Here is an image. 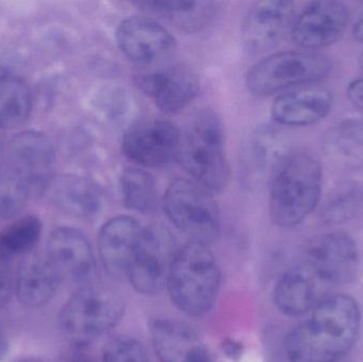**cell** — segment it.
Wrapping results in <instances>:
<instances>
[{
    "label": "cell",
    "mask_w": 363,
    "mask_h": 362,
    "mask_svg": "<svg viewBox=\"0 0 363 362\" xmlns=\"http://www.w3.org/2000/svg\"><path fill=\"white\" fill-rule=\"evenodd\" d=\"M8 346L6 336H4V332L0 329V361L6 356V352H8Z\"/></svg>",
    "instance_id": "36"
},
{
    "label": "cell",
    "mask_w": 363,
    "mask_h": 362,
    "mask_svg": "<svg viewBox=\"0 0 363 362\" xmlns=\"http://www.w3.org/2000/svg\"><path fill=\"white\" fill-rule=\"evenodd\" d=\"M144 227L131 216H118L104 223L98 235L102 265L113 278H127Z\"/></svg>",
    "instance_id": "17"
},
{
    "label": "cell",
    "mask_w": 363,
    "mask_h": 362,
    "mask_svg": "<svg viewBox=\"0 0 363 362\" xmlns=\"http://www.w3.org/2000/svg\"><path fill=\"white\" fill-rule=\"evenodd\" d=\"M50 186L53 201L70 216L91 218L101 208V193L89 179L66 174L53 181Z\"/></svg>",
    "instance_id": "21"
},
{
    "label": "cell",
    "mask_w": 363,
    "mask_h": 362,
    "mask_svg": "<svg viewBox=\"0 0 363 362\" xmlns=\"http://www.w3.org/2000/svg\"><path fill=\"white\" fill-rule=\"evenodd\" d=\"M347 95L357 108L363 110V79H358L350 84Z\"/></svg>",
    "instance_id": "34"
},
{
    "label": "cell",
    "mask_w": 363,
    "mask_h": 362,
    "mask_svg": "<svg viewBox=\"0 0 363 362\" xmlns=\"http://www.w3.org/2000/svg\"><path fill=\"white\" fill-rule=\"evenodd\" d=\"M121 198L128 210L150 214L157 206V182L144 168H127L119 178Z\"/></svg>",
    "instance_id": "25"
},
{
    "label": "cell",
    "mask_w": 363,
    "mask_h": 362,
    "mask_svg": "<svg viewBox=\"0 0 363 362\" xmlns=\"http://www.w3.org/2000/svg\"><path fill=\"white\" fill-rule=\"evenodd\" d=\"M360 329L357 303L347 295L317 304L311 320L301 323L286 338L290 362H335L355 344Z\"/></svg>",
    "instance_id": "1"
},
{
    "label": "cell",
    "mask_w": 363,
    "mask_h": 362,
    "mask_svg": "<svg viewBox=\"0 0 363 362\" xmlns=\"http://www.w3.org/2000/svg\"><path fill=\"white\" fill-rule=\"evenodd\" d=\"M219 287V267L207 244L190 242L178 251L167 289L183 314L204 316L215 304Z\"/></svg>",
    "instance_id": "4"
},
{
    "label": "cell",
    "mask_w": 363,
    "mask_h": 362,
    "mask_svg": "<svg viewBox=\"0 0 363 362\" xmlns=\"http://www.w3.org/2000/svg\"><path fill=\"white\" fill-rule=\"evenodd\" d=\"M0 159L27 185L31 196L44 193L52 183L55 151L40 132L15 135L0 153Z\"/></svg>",
    "instance_id": "9"
},
{
    "label": "cell",
    "mask_w": 363,
    "mask_h": 362,
    "mask_svg": "<svg viewBox=\"0 0 363 362\" xmlns=\"http://www.w3.org/2000/svg\"><path fill=\"white\" fill-rule=\"evenodd\" d=\"M151 337L161 362H187L203 344L187 323L172 319L155 321Z\"/></svg>",
    "instance_id": "22"
},
{
    "label": "cell",
    "mask_w": 363,
    "mask_h": 362,
    "mask_svg": "<svg viewBox=\"0 0 363 362\" xmlns=\"http://www.w3.org/2000/svg\"><path fill=\"white\" fill-rule=\"evenodd\" d=\"M178 251L167 227L161 225L144 227L128 272L127 278L134 289L144 295H155L167 288Z\"/></svg>",
    "instance_id": "8"
},
{
    "label": "cell",
    "mask_w": 363,
    "mask_h": 362,
    "mask_svg": "<svg viewBox=\"0 0 363 362\" xmlns=\"http://www.w3.org/2000/svg\"><path fill=\"white\" fill-rule=\"evenodd\" d=\"M178 159L194 182L211 193L228 186L230 168L223 121L213 108H201L188 120L181 132Z\"/></svg>",
    "instance_id": "3"
},
{
    "label": "cell",
    "mask_w": 363,
    "mask_h": 362,
    "mask_svg": "<svg viewBox=\"0 0 363 362\" xmlns=\"http://www.w3.org/2000/svg\"><path fill=\"white\" fill-rule=\"evenodd\" d=\"M326 154L347 167L363 166V121L345 119L333 125L323 138Z\"/></svg>",
    "instance_id": "24"
},
{
    "label": "cell",
    "mask_w": 363,
    "mask_h": 362,
    "mask_svg": "<svg viewBox=\"0 0 363 362\" xmlns=\"http://www.w3.org/2000/svg\"><path fill=\"white\" fill-rule=\"evenodd\" d=\"M47 257L62 280L89 286L95 273V259L87 238L72 227L52 232L47 244Z\"/></svg>",
    "instance_id": "15"
},
{
    "label": "cell",
    "mask_w": 363,
    "mask_h": 362,
    "mask_svg": "<svg viewBox=\"0 0 363 362\" xmlns=\"http://www.w3.org/2000/svg\"><path fill=\"white\" fill-rule=\"evenodd\" d=\"M102 362H151L146 349L134 339H117L104 351Z\"/></svg>",
    "instance_id": "30"
},
{
    "label": "cell",
    "mask_w": 363,
    "mask_h": 362,
    "mask_svg": "<svg viewBox=\"0 0 363 362\" xmlns=\"http://www.w3.org/2000/svg\"><path fill=\"white\" fill-rule=\"evenodd\" d=\"M318 281L311 268L303 266L288 270L277 282L274 303L279 312L287 316L306 314L317 305Z\"/></svg>",
    "instance_id": "20"
},
{
    "label": "cell",
    "mask_w": 363,
    "mask_h": 362,
    "mask_svg": "<svg viewBox=\"0 0 363 362\" xmlns=\"http://www.w3.org/2000/svg\"><path fill=\"white\" fill-rule=\"evenodd\" d=\"M61 281L48 257L29 255L19 266L15 289L23 305L38 308L52 300Z\"/></svg>",
    "instance_id": "19"
},
{
    "label": "cell",
    "mask_w": 363,
    "mask_h": 362,
    "mask_svg": "<svg viewBox=\"0 0 363 362\" xmlns=\"http://www.w3.org/2000/svg\"><path fill=\"white\" fill-rule=\"evenodd\" d=\"M4 131H1V130H0V153H1L2 150H4Z\"/></svg>",
    "instance_id": "39"
},
{
    "label": "cell",
    "mask_w": 363,
    "mask_h": 362,
    "mask_svg": "<svg viewBox=\"0 0 363 362\" xmlns=\"http://www.w3.org/2000/svg\"><path fill=\"white\" fill-rule=\"evenodd\" d=\"M40 233L42 223L38 217L15 221L0 234V259L12 261L15 257L29 254L38 244Z\"/></svg>",
    "instance_id": "27"
},
{
    "label": "cell",
    "mask_w": 363,
    "mask_h": 362,
    "mask_svg": "<svg viewBox=\"0 0 363 362\" xmlns=\"http://www.w3.org/2000/svg\"><path fill=\"white\" fill-rule=\"evenodd\" d=\"M306 265L320 281L347 284L357 276L359 253L351 236L335 232L311 242L307 251Z\"/></svg>",
    "instance_id": "13"
},
{
    "label": "cell",
    "mask_w": 363,
    "mask_h": 362,
    "mask_svg": "<svg viewBox=\"0 0 363 362\" xmlns=\"http://www.w3.org/2000/svg\"><path fill=\"white\" fill-rule=\"evenodd\" d=\"M53 362H96L95 357L89 352V346H74L62 353Z\"/></svg>",
    "instance_id": "32"
},
{
    "label": "cell",
    "mask_w": 363,
    "mask_h": 362,
    "mask_svg": "<svg viewBox=\"0 0 363 362\" xmlns=\"http://www.w3.org/2000/svg\"><path fill=\"white\" fill-rule=\"evenodd\" d=\"M164 210L191 242L207 244L220 231V210L211 193L194 180L177 179L166 189Z\"/></svg>",
    "instance_id": "6"
},
{
    "label": "cell",
    "mask_w": 363,
    "mask_h": 362,
    "mask_svg": "<svg viewBox=\"0 0 363 362\" xmlns=\"http://www.w3.org/2000/svg\"><path fill=\"white\" fill-rule=\"evenodd\" d=\"M275 136H277V133L272 130L259 129L250 140L247 148L249 161L252 167L258 171L266 168L272 170L277 161L286 153L279 151L277 146L279 140Z\"/></svg>",
    "instance_id": "29"
},
{
    "label": "cell",
    "mask_w": 363,
    "mask_h": 362,
    "mask_svg": "<svg viewBox=\"0 0 363 362\" xmlns=\"http://www.w3.org/2000/svg\"><path fill=\"white\" fill-rule=\"evenodd\" d=\"M16 362H43L40 359L34 358V357H26V358L19 359Z\"/></svg>",
    "instance_id": "38"
},
{
    "label": "cell",
    "mask_w": 363,
    "mask_h": 362,
    "mask_svg": "<svg viewBox=\"0 0 363 362\" xmlns=\"http://www.w3.org/2000/svg\"><path fill=\"white\" fill-rule=\"evenodd\" d=\"M294 2L264 0L250 9L243 21L241 38L245 50L259 55L274 48L292 28Z\"/></svg>",
    "instance_id": "14"
},
{
    "label": "cell",
    "mask_w": 363,
    "mask_h": 362,
    "mask_svg": "<svg viewBox=\"0 0 363 362\" xmlns=\"http://www.w3.org/2000/svg\"><path fill=\"white\" fill-rule=\"evenodd\" d=\"M136 85L162 112L177 114L187 108L199 95L198 74L186 64H174L140 72Z\"/></svg>",
    "instance_id": "11"
},
{
    "label": "cell",
    "mask_w": 363,
    "mask_h": 362,
    "mask_svg": "<svg viewBox=\"0 0 363 362\" xmlns=\"http://www.w3.org/2000/svg\"><path fill=\"white\" fill-rule=\"evenodd\" d=\"M330 72V61L323 55L286 51L252 66L245 77V84L252 95L266 97L284 89L315 84Z\"/></svg>",
    "instance_id": "7"
},
{
    "label": "cell",
    "mask_w": 363,
    "mask_h": 362,
    "mask_svg": "<svg viewBox=\"0 0 363 362\" xmlns=\"http://www.w3.org/2000/svg\"><path fill=\"white\" fill-rule=\"evenodd\" d=\"M354 34L359 42L363 43V14L356 23L355 28H354Z\"/></svg>",
    "instance_id": "37"
},
{
    "label": "cell",
    "mask_w": 363,
    "mask_h": 362,
    "mask_svg": "<svg viewBox=\"0 0 363 362\" xmlns=\"http://www.w3.org/2000/svg\"><path fill=\"white\" fill-rule=\"evenodd\" d=\"M32 98L27 84L19 78H0V130L19 127L29 118Z\"/></svg>",
    "instance_id": "26"
},
{
    "label": "cell",
    "mask_w": 363,
    "mask_h": 362,
    "mask_svg": "<svg viewBox=\"0 0 363 362\" xmlns=\"http://www.w3.org/2000/svg\"><path fill=\"white\" fill-rule=\"evenodd\" d=\"M125 312L123 298L113 289L83 287L62 310L60 325L74 346H86L114 329Z\"/></svg>",
    "instance_id": "5"
},
{
    "label": "cell",
    "mask_w": 363,
    "mask_h": 362,
    "mask_svg": "<svg viewBox=\"0 0 363 362\" xmlns=\"http://www.w3.org/2000/svg\"><path fill=\"white\" fill-rule=\"evenodd\" d=\"M30 197L27 185L0 159V217L16 216L25 208Z\"/></svg>",
    "instance_id": "28"
},
{
    "label": "cell",
    "mask_w": 363,
    "mask_h": 362,
    "mask_svg": "<svg viewBox=\"0 0 363 362\" xmlns=\"http://www.w3.org/2000/svg\"><path fill=\"white\" fill-rule=\"evenodd\" d=\"M115 38L121 52L140 65L159 63L177 48V40L172 32L148 17L123 19L117 27Z\"/></svg>",
    "instance_id": "12"
},
{
    "label": "cell",
    "mask_w": 363,
    "mask_h": 362,
    "mask_svg": "<svg viewBox=\"0 0 363 362\" xmlns=\"http://www.w3.org/2000/svg\"><path fill=\"white\" fill-rule=\"evenodd\" d=\"M332 103V93L325 87L315 83L303 85L279 95L271 106V115L279 125L302 127L324 118Z\"/></svg>",
    "instance_id": "18"
},
{
    "label": "cell",
    "mask_w": 363,
    "mask_h": 362,
    "mask_svg": "<svg viewBox=\"0 0 363 362\" xmlns=\"http://www.w3.org/2000/svg\"><path fill=\"white\" fill-rule=\"evenodd\" d=\"M187 362H213L211 353L207 350L204 344L200 346L196 352L190 357Z\"/></svg>",
    "instance_id": "35"
},
{
    "label": "cell",
    "mask_w": 363,
    "mask_h": 362,
    "mask_svg": "<svg viewBox=\"0 0 363 362\" xmlns=\"http://www.w3.org/2000/svg\"><path fill=\"white\" fill-rule=\"evenodd\" d=\"M360 65H362V67L363 69V53H362V57H360Z\"/></svg>",
    "instance_id": "40"
},
{
    "label": "cell",
    "mask_w": 363,
    "mask_h": 362,
    "mask_svg": "<svg viewBox=\"0 0 363 362\" xmlns=\"http://www.w3.org/2000/svg\"><path fill=\"white\" fill-rule=\"evenodd\" d=\"M181 131L163 119L140 121L128 129L123 138V152L136 165L163 167L178 159Z\"/></svg>",
    "instance_id": "10"
},
{
    "label": "cell",
    "mask_w": 363,
    "mask_h": 362,
    "mask_svg": "<svg viewBox=\"0 0 363 362\" xmlns=\"http://www.w3.org/2000/svg\"><path fill=\"white\" fill-rule=\"evenodd\" d=\"M347 21L349 13L341 2H313L294 18L292 38L303 48H323L342 35Z\"/></svg>",
    "instance_id": "16"
},
{
    "label": "cell",
    "mask_w": 363,
    "mask_h": 362,
    "mask_svg": "<svg viewBox=\"0 0 363 362\" xmlns=\"http://www.w3.org/2000/svg\"><path fill=\"white\" fill-rule=\"evenodd\" d=\"M12 261L0 259V307L9 301L13 288Z\"/></svg>",
    "instance_id": "31"
},
{
    "label": "cell",
    "mask_w": 363,
    "mask_h": 362,
    "mask_svg": "<svg viewBox=\"0 0 363 362\" xmlns=\"http://www.w3.org/2000/svg\"><path fill=\"white\" fill-rule=\"evenodd\" d=\"M320 164L304 152H286L271 170L269 210L275 225L292 227L302 222L319 203Z\"/></svg>",
    "instance_id": "2"
},
{
    "label": "cell",
    "mask_w": 363,
    "mask_h": 362,
    "mask_svg": "<svg viewBox=\"0 0 363 362\" xmlns=\"http://www.w3.org/2000/svg\"><path fill=\"white\" fill-rule=\"evenodd\" d=\"M221 350L223 354L233 362L240 361L242 358L243 352H245L242 344L237 341V340L232 339V338H225L222 341Z\"/></svg>",
    "instance_id": "33"
},
{
    "label": "cell",
    "mask_w": 363,
    "mask_h": 362,
    "mask_svg": "<svg viewBox=\"0 0 363 362\" xmlns=\"http://www.w3.org/2000/svg\"><path fill=\"white\" fill-rule=\"evenodd\" d=\"M138 4L147 12L164 17L187 32L199 31L206 27L215 15V4L209 1L148 0Z\"/></svg>",
    "instance_id": "23"
}]
</instances>
